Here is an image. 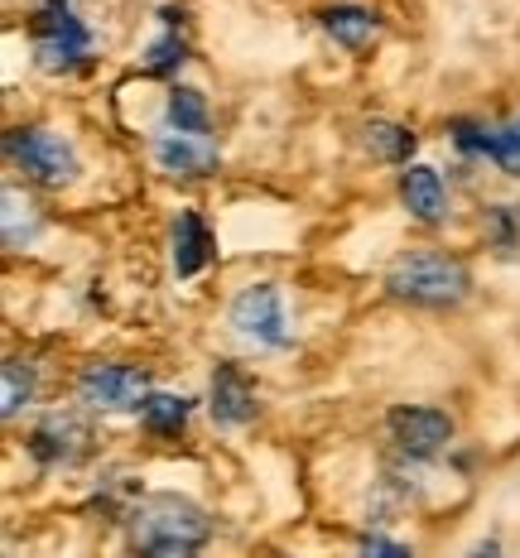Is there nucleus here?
<instances>
[{"label":"nucleus","instance_id":"10","mask_svg":"<svg viewBox=\"0 0 520 558\" xmlns=\"http://www.w3.org/2000/svg\"><path fill=\"white\" fill-rule=\"evenodd\" d=\"M400 197H404V207H410V217H420V222H430V227L448 217L444 179H438V169H430V165H410L400 173Z\"/></svg>","mask_w":520,"mask_h":558},{"label":"nucleus","instance_id":"3","mask_svg":"<svg viewBox=\"0 0 520 558\" xmlns=\"http://www.w3.org/2000/svg\"><path fill=\"white\" fill-rule=\"evenodd\" d=\"M92 49L87 25L73 15L68 0H44V10L34 15V53H39V68L49 73H63V68H77Z\"/></svg>","mask_w":520,"mask_h":558},{"label":"nucleus","instance_id":"20","mask_svg":"<svg viewBox=\"0 0 520 558\" xmlns=\"http://www.w3.org/2000/svg\"><path fill=\"white\" fill-rule=\"evenodd\" d=\"M516 125H520V121H516Z\"/></svg>","mask_w":520,"mask_h":558},{"label":"nucleus","instance_id":"1","mask_svg":"<svg viewBox=\"0 0 520 558\" xmlns=\"http://www.w3.org/2000/svg\"><path fill=\"white\" fill-rule=\"evenodd\" d=\"M125 534H131V549L155 554V558H189L213 539V520L203 506H193L189 496L155 492L141 496L125 510Z\"/></svg>","mask_w":520,"mask_h":558},{"label":"nucleus","instance_id":"9","mask_svg":"<svg viewBox=\"0 0 520 558\" xmlns=\"http://www.w3.org/2000/svg\"><path fill=\"white\" fill-rule=\"evenodd\" d=\"M213 418L222 428H241L246 418H256V386L246 380L241 366L213 371Z\"/></svg>","mask_w":520,"mask_h":558},{"label":"nucleus","instance_id":"15","mask_svg":"<svg viewBox=\"0 0 520 558\" xmlns=\"http://www.w3.org/2000/svg\"><path fill=\"white\" fill-rule=\"evenodd\" d=\"M141 418H145L149 434H159V438H179V434H183V424H189V400H183V395H145Z\"/></svg>","mask_w":520,"mask_h":558},{"label":"nucleus","instance_id":"7","mask_svg":"<svg viewBox=\"0 0 520 558\" xmlns=\"http://www.w3.org/2000/svg\"><path fill=\"white\" fill-rule=\"evenodd\" d=\"M386 424L400 452H410V458H434L454 438V418L444 410H434V404H400V410H390Z\"/></svg>","mask_w":520,"mask_h":558},{"label":"nucleus","instance_id":"12","mask_svg":"<svg viewBox=\"0 0 520 558\" xmlns=\"http://www.w3.org/2000/svg\"><path fill=\"white\" fill-rule=\"evenodd\" d=\"M207 260V227L198 213H179L173 217V270H179V279L198 275Z\"/></svg>","mask_w":520,"mask_h":558},{"label":"nucleus","instance_id":"8","mask_svg":"<svg viewBox=\"0 0 520 558\" xmlns=\"http://www.w3.org/2000/svg\"><path fill=\"white\" fill-rule=\"evenodd\" d=\"M92 428L77 414H49L29 438V452L44 462V468H73V462L87 458Z\"/></svg>","mask_w":520,"mask_h":558},{"label":"nucleus","instance_id":"6","mask_svg":"<svg viewBox=\"0 0 520 558\" xmlns=\"http://www.w3.org/2000/svg\"><path fill=\"white\" fill-rule=\"evenodd\" d=\"M227 318H231V328H237V332L256 337V342H265V347H285L289 342V332H285V299H280V289H275V284L241 289V294L231 299Z\"/></svg>","mask_w":520,"mask_h":558},{"label":"nucleus","instance_id":"16","mask_svg":"<svg viewBox=\"0 0 520 558\" xmlns=\"http://www.w3.org/2000/svg\"><path fill=\"white\" fill-rule=\"evenodd\" d=\"M169 125L183 135H207V101L193 87H173L169 92Z\"/></svg>","mask_w":520,"mask_h":558},{"label":"nucleus","instance_id":"14","mask_svg":"<svg viewBox=\"0 0 520 558\" xmlns=\"http://www.w3.org/2000/svg\"><path fill=\"white\" fill-rule=\"evenodd\" d=\"M362 135H366V149L376 159H386V165H404L414 155V145H420L410 125H396V121H372Z\"/></svg>","mask_w":520,"mask_h":558},{"label":"nucleus","instance_id":"11","mask_svg":"<svg viewBox=\"0 0 520 558\" xmlns=\"http://www.w3.org/2000/svg\"><path fill=\"white\" fill-rule=\"evenodd\" d=\"M155 159L165 165L169 173H179V179H203V173L217 169V149L203 145L198 135H159L155 140Z\"/></svg>","mask_w":520,"mask_h":558},{"label":"nucleus","instance_id":"5","mask_svg":"<svg viewBox=\"0 0 520 558\" xmlns=\"http://www.w3.org/2000/svg\"><path fill=\"white\" fill-rule=\"evenodd\" d=\"M77 395L92 410H141L149 395V371L125 362H92L77 376Z\"/></svg>","mask_w":520,"mask_h":558},{"label":"nucleus","instance_id":"2","mask_svg":"<svg viewBox=\"0 0 520 558\" xmlns=\"http://www.w3.org/2000/svg\"><path fill=\"white\" fill-rule=\"evenodd\" d=\"M386 289H390V299L414 304V308H454L468 299L472 275H468V265L444 251H404L390 265Z\"/></svg>","mask_w":520,"mask_h":558},{"label":"nucleus","instance_id":"4","mask_svg":"<svg viewBox=\"0 0 520 558\" xmlns=\"http://www.w3.org/2000/svg\"><path fill=\"white\" fill-rule=\"evenodd\" d=\"M5 149H10V159H15V165L29 173V179L49 183V189H63V183H73V173H77L73 145H68L63 135L44 131V125L15 131V135L5 140Z\"/></svg>","mask_w":520,"mask_h":558},{"label":"nucleus","instance_id":"13","mask_svg":"<svg viewBox=\"0 0 520 558\" xmlns=\"http://www.w3.org/2000/svg\"><path fill=\"white\" fill-rule=\"evenodd\" d=\"M318 20H323V29L342 44V49H362V44H372L376 29H380V20L372 15V10H362V5H332V10H323Z\"/></svg>","mask_w":520,"mask_h":558},{"label":"nucleus","instance_id":"17","mask_svg":"<svg viewBox=\"0 0 520 558\" xmlns=\"http://www.w3.org/2000/svg\"><path fill=\"white\" fill-rule=\"evenodd\" d=\"M34 400V366L29 362H10L5 366V395H0V414L15 418Z\"/></svg>","mask_w":520,"mask_h":558},{"label":"nucleus","instance_id":"19","mask_svg":"<svg viewBox=\"0 0 520 558\" xmlns=\"http://www.w3.org/2000/svg\"><path fill=\"white\" fill-rule=\"evenodd\" d=\"M362 554H390V558H404L410 549H404V544H396V539H380V534H366V539H362Z\"/></svg>","mask_w":520,"mask_h":558},{"label":"nucleus","instance_id":"18","mask_svg":"<svg viewBox=\"0 0 520 558\" xmlns=\"http://www.w3.org/2000/svg\"><path fill=\"white\" fill-rule=\"evenodd\" d=\"M183 39L179 34H169V39H159V44H149V73H173V68L183 63Z\"/></svg>","mask_w":520,"mask_h":558}]
</instances>
